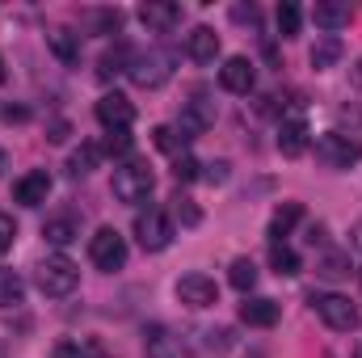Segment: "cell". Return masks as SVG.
I'll return each instance as SVG.
<instances>
[{"label":"cell","mask_w":362,"mask_h":358,"mask_svg":"<svg viewBox=\"0 0 362 358\" xmlns=\"http://www.w3.org/2000/svg\"><path fill=\"white\" fill-rule=\"evenodd\" d=\"M354 68H358V72H354V76H358V81H362V64H354Z\"/></svg>","instance_id":"7bdbcfd3"},{"label":"cell","mask_w":362,"mask_h":358,"mask_svg":"<svg viewBox=\"0 0 362 358\" xmlns=\"http://www.w3.org/2000/svg\"><path fill=\"white\" fill-rule=\"evenodd\" d=\"M93 114H97V122H101L105 131H131V122H135V105H131V97H122V93H105V97L93 105Z\"/></svg>","instance_id":"ba28073f"},{"label":"cell","mask_w":362,"mask_h":358,"mask_svg":"<svg viewBox=\"0 0 362 358\" xmlns=\"http://www.w3.org/2000/svg\"><path fill=\"white\" fill-rule=\"evenodd\" d=\"M0 358H4V346H0Z\"/></svg>","instance_id":"f6af8a7d"},{"label":"cell","mask_w":362,"mask_h":358,"mask_svg":"<svg viewBox=\"0 0 362 358\" xmlns=\"http://www.w3.org/2000/svg\"><path fill=\"white\" fill-rule=\"evenodd\" d=\"M101 156H105L101 144H81V148L68 156V173H72V178H85V173H93V169L101 165Z\"/></svg>","instance_id":"603a6c76"},{"label":"cell","mask_w":362,"mask_h":358,"mask_svg":"<svg viewBox=\"0 0 362 358\" xmlns=\"http://www.w3.org/2000/svg\"><path fill=\"white\" fill-rule=\"evenodd\" d=\"M354 358H362V346H358V350H354Z\"/></svg>","instance_id":"ee69618b"},{"label":"cell","mask_w":362,"mask_h":358,"mask_svg":"<svg viewBox=\"0 0 362 358\" xmlns=\"http://www.w3.org/2000/svg\"><path fill=\"white\" fill-rule=\"evenodd\" d=\"M316 161H320L325 169H354L362 161V144L354 135H341V131L316 135Z\"/></svg>","instance_id":"277c9868"},{"label":"cell","mask_w":362,"mask_h":358,"mask_svg":"<svg viewBox=\"0 0 362 358\" xmlns=\"http://www.w3.org/2000/svg\"><path fill=\"white\" fill-rule=\"evenodd\" d=\"M270 266L278 270V274H299V253L295 249H286V245H270Z\"/></svg>","instance_id":"83f0119b"},{"label":"cell","mask_w":362,"mask_h":358,"mask_svg":"<svg viewBox=\"0 0 362 358\" xmlns=\"http://www.w3.org/2000/svg\"><path fill=\"white\" fill-rule=\"evenodd\" d=\"M173 68H177V55H173L169 47H148V51L131 55L127 76H131L139 89H160V85L173 76Z\"/></svg>","instance_id":"6da1fadb"},{"label":"cell","mask_w":362,"mask_h":358,"mask_svg":"<svg viewBox=\"0 0 362 358\" xmlns=\"http://www.w3.org/2000/svg\"><path fill=\"white\" fill-rule=\"evenodd\" d=\"M185 51H189V59H198V64H215V55H219V34H215L211 25H198V30H189Z\"/></svg>","instance_id":"e0dca14e"},{"label":"cell","mask_w":362,"mask_h":358,"mask_svg":"<svg viewBox=\"0 0 362 358\" xmlns=\"http://www.w3.org/2000/svg\"><path fill=\"white\" fill-rule=\"evenodd\" d=\"M219 85L228 93H240V97H249L253 85H257V68H253V59H245V55H232L223 68H219Z\"/></svg>","instance_id":"8fae6325"},{"label":"cell","mask_w":362,"mask_h":358,"mask_svg":"<svg viewBox=\"0 0 362 358\" xmlns=\"http://www.w3.org/2000/svg\"><path fill=\"white\" fill-rule=\"evenodd\" d=\"M341 55H346V42H341L337 34H325V38H316V47H312V68H316V72H329Z\"/></svg>","instance_id":"44dd1931"},{"label":"cell","mask_w":362,"mask_h":358,"mask_svg":"<svg viewBox=\"0 0 362 358\" xmlns=\"http://www.w3.org/2000/svg\"><path fill=\"white\" fill-rule=\"evenodd\" d=\"M232 17H236V21H249V25H257V8H253V4H249V8H245V4H236V8H232Z\"/></svg>","instance_id":"74e56055"},{"label":"cell","mask_w":362,"mask_h":358,"mask_svg":"<svg viewBox=\"0 0 362 358\" xmlns=\"http://www.w3.org/2000/svg\"><path fill=\"white\" fill-rule=\"evenodd\" d=\"M4 76H8V72H4V55H0V85H4Z\"/></svg>","instance_id":"b9f144b4"},{"label":"cell","mask_w":362,"mask_h":358,"mask_svg":"<svg viewBox=\"0 0 362 358\" xmlns=\"http://www.w3.org/2000/svg\"><path fill=\"white\" fill-rule=\"evenodd\" d=\"M228 282L249 295V291L257 287V266H253V258H236V262L228 266Z\"/></svg>","instance_id":"cb8c5ba5"},{"label":"cell","mask_w":362,"mask_h":358,"mask_svg":"<svg viewBox=\"0 0 362 358\" xmlns=\"http://www.w3.org/2000/svg\"><path fill=\"white\" fill-rule=\"evenodd\" d=\"M135 236H139V249H144V253H165V249L173 245V224H169L165 211L148 207V211L135 215Z\"/></svg>","instance_id":"8992f818"},{"label":"cell","mask_w":362,"mask_h":358,"mask_svg":"<svg viewBox=\"0 0 362 358\" xmlns=\"http://www.w3.org/2000/svg\"><path fill=\"white\" fill-rule=\"evenodd\" d=\"M278 316H282V308L274 299H266V295H249L240 304V321L253 325V329H270V325H278Z\"/></svg>","instance_id":"5bb4252c"},{"label":"cell","mask_w":362,"mask_h":358,"mask_svg":"<svg viewBox=\"0 0 362 358\" xmlns=\"http://www.w3.org/2000/svg\"><path fill=\"white\" fill-rule=\"evenodd\" d=\"M152 190H156V178H152V169H148L144 161H122V165L114 169V198H118V202L139 207V202L152 198Z\"/></svg>","instance_id":"7a4b0ae2"},{"label":"cell","mask_w":362,"mask_h":358,"mask_svg":"<svg viewBox=\"0 0 362 358\" xmlns=\"http://www.w3.org/2000/svg\"><path fill=\"white\" fill-rule=\"evenodd\" d=\"M55 358H89V346H76V342H59Z\"/></svg>","instance_id":"d590c367"},{"label":"cell","mask_w":362,"mask_h":358,"mask_svg":"<svg viewBox=\"0 0 362 358\" xmlns=\"http://www.w3.org/2000/svg\"><path fill=\"white\" fill-rule=\"evenodd\" d=\"M299 21H303L299 4H295V0H282V4H278V30H282V38H295V34H299Z\"/></svg>","instance_id":"4316f807"},{"label":"cell","mask_w":362,"mask_h":358,"mask_svg":"<svg viewBox=\"0 0 362 358\" xmlns=\"http://www.w3.org/2000/svg\"><path fill=\"white\" fill-rule=\"evenodd\" d=\"M312 308H316V316H320L329 329H337V333H354V329H358V308H354L346 295H337V291L312 295Z\"/></svg>","instance_id":"52a82bcc"},{"label":"cell","mask_w":362,"mask_h":358,"mask_svg":"<svg viewBox=\"0 0 362 358\" xmlns=\"http://www.w3.org/2000/svg\"><path fill=\"white\" fill-rule=\"evenodd\" d=\"M51 144H64L68 139V122H51V135H47Z\"/></svg>","instance_id":"f35d334b"},{"label":"cell","mask_w":362,"mask_h":358,"mask_svg":"<svg viewBox=\"0 0 362 358\" xmlns=\"http://www.w3.org/2000/svg\"><path fill=\"white\" fill-rule=\"evenodd\" d=\"M13 241H17V224H13V215H4V211H0V253H8V249H13Z\"/></svg>","instance_id":"e575fe53"},{"label":"cell","mask_w":362,"mask_h":358,"mask_svg":"<svg viewBox=\"0 0 362 358\" xmlns=\"http://www.w3.org/2000/svg\"><path fill=\"white\" fill-rule=\"evenodd\" d=\"M350 17H354V13H350V4H333V0H325V4H316V8H312V21H316L325 34L346 30V25H350Z\"/></svg>","instance_id":"ac0fdd59"},{"label":"cell","mask_w":362,"mask_h":358,"mask_svg":"<svg viewBox=\"0 0 362 358\" xmlns=\"http://www.w3.org/2000/svg\"><path fill=\"white\" fill-rule=\"evenodd\" d=\"M76 236H81V224H76L72 215H59V219H47V224H42V241L55 245V249H68Z\"/></svg>","instance_id":"d6986e66"},{"label":"cell","mask_w":362,"mask_h":358,"mask_svg":"<svg viewBox=\"0 0 362 358\" xmlns=\"http://www.w3.org/2000/svg\"><path fill=\"white\" fill-rule=\"evenodd\" d=\"M21 295H25L21 278H17L13 270L0 266V308H13V304H21Z\"/></svg>","instance_id":"484cf974"},{"label":"cell","mask_w":362,"mask_h":358,"mask_svg":"<svg viewBox=\"0 0 362 358\" xmlns=\"http://www.w3.org/2000/svg\"><path fill=\"white\" fill-rule=\"evenodd\" d=\"M4 169H8V152L0 148V173H4Z\"/></svg>","instance_id":"60d3db41"},{"label":"cell","mask_w":362,"mask_h":358,"mask_svg":"<svg viewBox=\"0 0 362 358\" xmlns=\"http://www.w3.org/2000/svg\"><path fill=\"white\" fill-rule=\"evenodd\" d=\"M89 258H93V266L105 270V274L122 270L127 266V236L118 228H97L89 236Z\"/></svg>","instance_id":"5b68a950"},{"label":"cell","mask_w":362,"mask_h":358,"mask_svg":"<svg viewBox=\"0 0 362 358\" xmlns=\"http://www.w3.org/2000/svg\"><path fill=\"white\" fill-rule=\"evenodd\" d=\"M173 178H177V181H194V178H202V165H198L194 156H177V161H173Z\"/></svg>","instance_id":"1f68e13d"},{"label":"cell","mask_w":362,"mask_h":358,"mask_svg":"<svg viewBox=\"0 0 362 358\" xmlns=\"http://www.w3.org/2000/svg\"><path fill=\"white\" fill-rule=\"evenodd\" d=\"M127 64H131V55H127V51L118 47V51H110V55H101V68H97V76H101V81H110V76H114V72H122Z\"/></svg>","instance_id":"f1b7e54d"},{"label":"cell","mask_w":362,"mask_h":358,"mask_svg":"<svg viewBox=\"0 0 362 358\" xmlns=\"http://www.w3.org/2000/svg\"><path fill=\"white\" fill-rule=\"evenodd\" d=\"M0 118H4V122H25V118H30V110H21V105H4V110H0Z\"/></svg>","instance_id":"8d00e7d4"},{"label":"cell","mask_w":362,"mask_h":358,"mask_svg":"<svg viewBox=\"0 0 362 358\" xmlns=\"http://www.w3.org/2000/svg\"><path fill=\"white\" fill-rule=\"evenodd\" d=\"M34 278H38V291H42V295H51V299H64V295H72V291H76V282H81V270L72 266L64 253H55V258L38 262Z\"/></svg>","instance_id":"3957f363"},{"label":"cell","mask_w":362,"mask_h":358,"mask_svg":"<svg viewBox=\"0 0 362 358\" xmlns=\"http://www.w3.org/2000/svg\"><path fill=\"white\" fill-rule=\"evenodd\" d=\"M316 274H325V278H346V274H350V258H346L341 249H325V253L316 258Z\"/></svg>","instance_id":"d4e9b609"},{"label":"cell","mask_w":362,"mask_h":358,"mask_svg":"<svg viewBox=\"0 0 362 358\" xmlns=\"http://www.w3.org/2000/svg\"><path fill=\"white\" fill-rule=\"evenodd\" d=\"M139 21L148 30H156V34H169V30L181 25V4H173V0H148V4H139Z\"/></svg>","instance_id":"7c38bea8"},{"label":"cell","mask_w":362,"mask_h":358,"mask_svg":"<svg viewBox=\"0 0 362 358\" xmlns=\"http://www.w3.org/2000/svg\"><path fill=\"white\" fill-rule=\"evenodd\" d=\"M173 215H177L185 228H198V224H202V211H198V207H194L189 198H181V194L173 198Z\"/></svg>","instance_id":"f546056e"},{"label":"cell","mask_w":362,"mask_h":358,"mask_svg":"<svg viewBox=\"0 0 362 358\" xmlns=\"http://www.w3.org/2000/svg\"><path fill=\"white\" fill-rule=\"evenodd\" d=\"M211 122H215V105L198 93V97H194V101H185V110H181V139H185V144H189V139H198Z\"/></svg>","instance_id":"4fadbf2b"},{"label":"cell","mask_w":362,"mask_h":358,"mask_svg":"<svg viewBox=\"0 0 362 358\" xmlns=\"http://www.w3.org/2000/svg\"><path fill=\"white\" fill-rule=\"evenodd\" d=\"M101 152H110V156H127V152H131V135H127V131H110V139L101 144Z\"/></svg>","instance_id":"d6a6232c"},{"label":"cell","mask_w":362,"mask_h":358,"mask_svg":"<svg viewBox=\"0 0 362 358\" xmlns=\"http://www.w3.org/2000/svg\"><path fill=\"white\" fill-rule=\"evenodd\" d=\"M299 219H303V207H299V202H282V207L270 215V245H282Z\"/></svg>","instance_id":"ffe728a7"},{"label":"cell","mask_w":362,"mask_h":358,"mask_svg":"<svg viewBox=\"0 0 362 358\" xmlns=\"http://www.w3.org/2000/svg\"><path fill=\"white\" fill-rule=\"evenodd\" d=\"M47 194H51V178H47V169H34V173H25V178L13 185V198H17L21 207H42Z\"/></svg>","instance_id":"9a60e30c"},{"label":"cell","mask_w":362,"mask_h":358,"mask_svg":"<svg viewBox=\"0 0 362 358\" xmlns=\"http://www.w3.org/2000/svg\"><path fill=\"white\" fill-rule=\"evenodd\" d=\"M350 245H354V249H358V253H362V219H358V224H354V232H350Z\"/></svg>","instance_id":"ab89813d"},{"label":"cell","mask_w":362,"mask_h":358,"mask_svg":"<svg viewBox=\"0 0 362 358\" xmlns=\"http://www.w3.org/2000/svg\"><path fill=\"white\" fill-rule=\"evenodd\" d=\"M228 173H232V165H228V161H211V165H202V178L211 181V185H223Z\"/></svg>","instance_id":"836d02e7"},{"label":"cell","mask_w":362,"mask_h":358,"mask_svg":"<svg viewBox=\"0 0 362 358\" xmlns=\"http://www.w3.org/2000/svg\"><path fill=\"white\" fill-rule=\"evenodd\" d=\"M308 148H312V131H308L303 114H286L278 122V152L282 156H303Z\"/></svg>","instance_id":"30bf717a"},{"label":"cell","mask_w":362,"mask_h":358,"mask_svg":"<svg viewBox=\"0 0 362 358\" xmlns=\"http://www.w3.org/2000/svg\"><path fill=\"white\" fill-rule=\"evenodd\" d=\"M177 299L185 308L202 312V308H215V304H219V287H215V278H206V274H185L177 282Z\"/></svg>","instance_id":"9c48e42d"},{"label":"cell","mask_w":362,"mask_h":358,"mask_svg":"<svg viewBox=\"0 0 362 358\" xmlns=\"http://www.w3.org/2000/svg\"><path fill=\"white\" fill-rule=\"evenodd\" d=\"M144 350H148V358H181V337H173L165 325H148L144 329Z\"/></svg>","instance_id":"2e32d148"},{"label":"cell","mask_w":362,"mask_h":358,"mask_svg":"<svg viewBox=\"0 0 362 358\" xmlns=\"http://www.w3.org/2000/svg\"><path fill=\"white\" fill-rule=\"evenodd\" d=\"M47 42H51V51H55L59 64H81V34L55 30V34H47Z\"/></svg>","instance_id":"7402d4cb"},{"label":"cell","mask_w":362,"mask_h":358,"mask_svg":"<svg viewBox=\"0 0 362 358\" xmlns=\"http://www.w3.org/2000/svg\"><path fill=\"white\" fill-rule=\"evenodd\" d=\"M152 144H156L160 152H177L185 139L177 135V127H156V131H152Z\"/></svg>","instance_id":"4dcf8cb0"}]
</instances>
